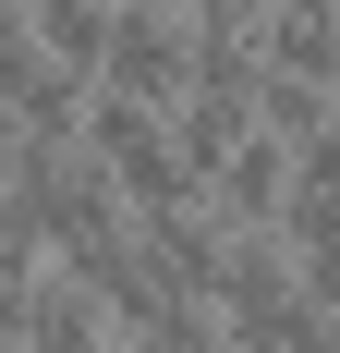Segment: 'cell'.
Wrapping results in <instances>:
<instances>
[{
  "label": "cell",
  "mask_w": 340,
  "mask_h": 353,
  "mask_svg": "<svg viewBox=\"0 0 340 353\" xmlns=\"http://www.w3.org/2000/svg\"><path fill=\"white\" fill-rule=\"evenodd\" d=\"M0 183L25 195V219H36V244H49V256L98 244L109 219H134V195L109 183V159H98L85 134H0Z\"/></svg>",
  "instance_id": "1"
},
{
  "label": "cell",
  "mask_w": 340,
  "mask_h": 353,
  "mask_svg": "<svg viewBox=\"0 0 340 353\" xmlns=\"http://www.w3.org/2000/svg\"><path fill=\"white\" fill-rule=\"evenodd\" d=\"M219 317H231V353H328V305H316L304 256L268 244V232H243L231 281H219Z\"/></svg>",
  "instance_id": "2"
},
{
  "label": "cell",
  "mask_w": 340,
  "mask_h": 353,
  "mask_svg": "<svg viewBox=\"0 0 340 353\" xmlns=\"http://www.w3.org/2000/svg\"><path fill=\"white\" fill-rule=\"evenodd\" d=\"M85 146L109 159V183L134 195V208H195L206 195V171L182 159V134H170V110H146V98H85Z\"/></svg>",
  "instance_id": "3"
},
{
  "label": "cell",
  "mask_w": 340,
  "mask_h": 353,
  "mask_svg": "<svg viewBox=\"0 0 340 353\" xmlns=\"http://www.w3.org/2000/svg\"><path fill=\"white\" fill-rule=\"evenodd\" d=\"M85 73L49 61V37H36L25 0H0V134H85Z\"/></svg>",
  "instance_id": "4"
},
{
  "label": "cell",
  "mask_w": 340,
  "mask_h": 353,
  "mask_svg": "<svg viewBox=\"0 0 340 353\" xmlns=\"http://www.w3.org/2000/svg\"><path fill=\"white\" fill-rule=\"evenodd\" d=\"M134 219H146V244H158V281L195 292V305H219V281H231V256H243V219L219 208V195H195V208H134Z\"/></svg>",
  "instance_id": "5"
},
{
  "label": "cell",
  "mask_w": 340,
  "mask_h": 353,
  "mask_svg": "<svg viewBox=\"0 0 340 353\" xmlns=\"http://www.w3.org/2000/svg\"><path fill=\"white\" fill-rule=\"evenodd\" d=\"M98 85H109V98L170 110V98H182V12H158V0H122V12H109V49H98Z\"/></svg>",
  "instance_id": "6"
},
{
  "label": "cell",
  "mask_w": 340,
  "mask_h": 353,
  "mask_svg": "<svg viewBox=\"0 0 340 353\" xmlns=\"http://www.w3.org/2000/svg\"><path fill=\"white\" fill-rule=\"evenodd\" d=\"M292 171H304V146H279L268 122H255V134H243L231 159H219V171H206V195H219V208H231L243 232H268V219L292 208Z\"/></svg>",
  "instance_id": "7"
},
{
  "label": "cell",
  "mask_w": 340,
  "mask_h": 353,
  "mask_svg": "<svg viewBox=\"0 0 340 353\" xmlns=\"http://www.w3.org/2000/svg\"><path fill=\"white\" fill-rule=\"evenodd\" d=\"M255 122H268L279 146H316V134L340 122V85H328V73H292V61H268V73H255Z\"/></svg>",
  "instance_id": "8"
},
{
  "label": "cell",
  "mask_w": 340,
  "mask_h": 353,
  "mask_svg": "<svg viewBox=\"0 0 340 353\" xmlns=\"http://www.w3.org/2000/svg\"><path fill=\"white\" fill-rule=\"evenodd\" d=\"M170 134H182V159H195V171H219V159L255 134V110H243V98H170Z\"/></svg>",
  "instance_id": "9"
},
{
  "label": "cell",
  "mask_w": 340,
  "mask_h": 353,
  "mask_svg": "<svg viewBox=\"0 0 340 353\" xmlns=\"http://www.w3.org/2000/svg\"><path fill=\"white\" fill-rule=\"evenodd\" d=\"M36 219H25V195H12V183H0V281H36Z\"/></svg>",
  "instance_id": "10"
},
{
  "label": "cell",
  "mask_w": 340,
  "mask_h": 353,
  "mask_svg": "<svg viewBox=\"0 0 340 353\" xmlns=\"http://www.w3.org/2000/svg\"><path fill=\"white\" fill-rule=\"evenodd\" d=\"M292 183H304L316 208H340V122H328V134H316V146H304V171H292Z\"/></svg>",
  "instance_id": "11"
}]
</instances>
